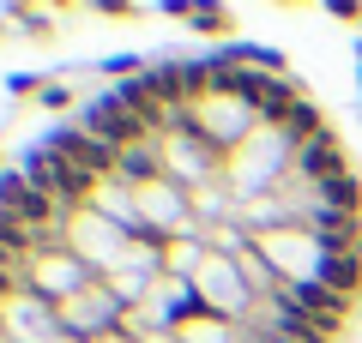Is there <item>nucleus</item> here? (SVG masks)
Masks as SVG:
<instances>
[{"mask_svg": "<svg viewBox=\"0 0 362 343\" xmlns=\"http://www.w3.org/2000/svg\"><path fill=\"white\" fill-rule=\"evenodd\" d=\"M25 181L37 193H49V199H85L97 175H85V169H78L73 157H61V151H30L25 157Z\"/></svg>", "mask_w": 362, "mask_h": 343, "instance_id": "nucleus-1", "label": "nucleus"}, {"mask_svg": "<svg viewBox=\"0 0 362 343\" xmlns=\"http://www.w3.org/2000/svg\"><path fill=\"white\" fill-rule=\"evenodd\" d=\"M85 133H90V139H103V145H115V151H127V145H133V139L145 133V121H139V114H133V109H127L121 97H103L97 109H90Z\"/></svg>", "mask_w": 362, "mask_h": 343, "instance_id": "nucleus-2", "label": "nucleus"}, {"mask_svg": "<svg viewBox=\"0 0 362 343\" xmlns=\"http://www.w3.org/2000/svg\"><path fill=\"white\" fill-rule=\"evenodd\" d=\"M49 151H61V157H73L85 175H109V169H121V151L115 145H103V139H90V133H78V127H61L49 139Z\"/></svg>", "mask_w": 362, "mask_h": 343, "instance_id": "nucleus-3", "label": "nucleus"}, {"mask_svg": "<svg viewBox=\"0 0 362 343\" xmlns=\"http://www.w3.org/2000/svg\"><path fill=\"white\" fill-rule=\"evenodd\" d=\"M0 211L6 217H18V223H54V199L49 193H37L30 181H18V175H0Z\"/></svg>", "mask_w": 362, "mask_h": 343, "instance_id": "nucleus-4", "label": "nucleus"}, {"mask_svg": "<svg viewBox=\"0 0 362 343\" xmlns=\"http://www.w3.org/2000/svg\"><path fill=\"white\" fill-rule=\"evenodd\" d=\"M302 175L308 181H320V187H332V181H344V157L332 151V139H314V145H302Z\"/></svg>", "mask_w": 362, "mask_h": 343, "instance_id": "nucleus-5", "label": "nucleus"}, {"mask_svg": "<svg viewBox=\"0 0 362 343\" xmlns=\"http://www.w3.org/2000/svg\"><path fill=\"white\" fill-rule=\"evenodd\" d=\"M296 307H302V313H320V325L332 331L338 319H344L350 295H332V289H326V283H302V289H296Z\"/></svg>", "mask_w": 362, "mask_h": 343, "instance_id": "nucleus-6", "label": "nucleus"}, {"mask_svg": "<svg viewBox=\"0 0 362 343\" xmlns=\"http://www.w3.org/2000/svg\"><path fill=\"white\" fill-rule=\"evenodd\" d=\"M314 283H326L332 295H350V289L362 283V259H356V253H344V259H326V265L314 271Z\"/></svg>", "mask_w": 362, "mask_h": 343, "instance_id": "nucleus-7", "label": "nucleus"}, {"mask_svg": "<svg viewBox=\"0 0 362 343\" xmlns=\"http://www.w3.org/2000/svg\"><path fill=\"white\" fill-rule=\"evenodd\" d=\"M326 199H332V211H338V217H350V211L362 205V193H356V181L344 175V181H332V187H326Z\"/></svg>", "mask_w": 362, "mask_h": 343, "instance_id": "nucleus-8", "label": "nucleus"}, {"mask_svg": "<svg viewBox=\"0 0 362 343\" xmlns=\"http://www.w3.org/2000/svg\"><path fill=\"white\" fill-rule=\"evenodd\" d=\"M121 169H127V181H151V157H145V151H121Z\"/></svg>", "mask_w": 362, "mask_h": 343, "instance_id": "nucleus-9", "label": "nucleus"}, {"mask_svg": "<svg viewBox=\"0 0 362 343\" xmlns=\"http://www.w3.org/2000/svg\"><path fill=\"white\" fill-rule=\"evenodd\" d=\"M0 289H6V277H0Z\"/></svg>", "mask_w": 362, "mask_h": 343, "instance_id": "nucleus-10", "label": "nucleus"}, {"mask_svg": "<svg viewBox=\"0 0 362 343\" xmlns=\"http://www.w3.org/2000/svg\"><path fill=\"white\" fill-rule=\"evenodd\" d=\"M278 343H284V337H278Z\"/></svg>", "mask_w": 362, "mask_h": 343, "instance_id": "nucleus-11", "label": "nucleus"}]
</instances>
